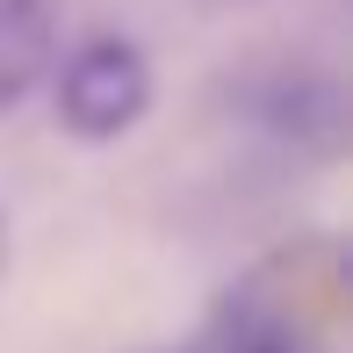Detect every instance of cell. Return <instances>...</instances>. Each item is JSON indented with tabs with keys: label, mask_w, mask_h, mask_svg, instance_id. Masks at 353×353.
I'll list each match as a JSON object with an SVG mask.
<instances>
[{
	"label": "cell",
	"mask_w": 353,
	"mask_h": 353,
	"mask_svg": "<svg viewBox=\"0 0 353 353\" xmlns=\"http://www.w3.org/2000/svg\"><path fill=\"white\" fill-rule=\"evenodd\" d=\"M58 58V22L43 0H0V108H14Z\"/></svg>",
	"instance_id": "cell-2"
},
{
	"label": "cell",
	"mask_w": 353,
	"mask_h": 353,
	"mask_svg": "<svg viewBox=\"0 0 353 353\" xmlns=\"http://www.w3.org/2000/svg\"><path fill=\"white\" fill-rule=\"evenodd\" d=\"M0 274H8V216H0Z\"/></svg>",
	"instance_id": "cell-3"
},
{
	"label": "cell",
	"mask_w": 353,
	"mask_h": 353,
	"mask_svg": "<svg viewBox=\"0 0 353 353\" xmlns=\"http://www.w3.org/2000/svg\"><path fill=\"white\" fill-rule=\"evenodd\" d=\"M144 108H152V65H144L137 43L123 37H94L58 65V130L108 144L123 130H137Z\"/></svg>",
	"instance_id": "cell-1"
}]
</instances>
